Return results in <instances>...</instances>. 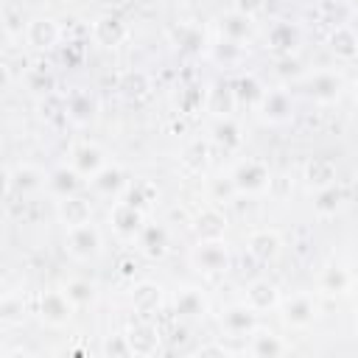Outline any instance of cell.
<instances>
[{"label": "cell", "instance_id": "40", "mask_svg": "<svg viewBox=\"0 0 358 358\" xmlns=\"http://www.w3.org/2000/svg\"><path fill=\"white\" fill-rule=\"evenodd\" d=\"M338 207H341V190H338V185H330V187H324V190H316L313 210H316L319 215H333Z\"/></svg>", "mask_w": 358, "mask_h": 358}, {"label": "cell", "instance_id": "27", "mask_svg": "<svg viewBox=\"0 0 358 358\" xmlns=\"http://www.w3.org/2000/svg\"><path fill=\"white\" fill-rule=\"evenodd\" d=\"M302 179L305 185L316 193V190H324L330 185H338V168L330 157H310L305 162V171H302Z\"/></svg>", "mask_w": 358, "mask_h": 358}, {"label": "cell", "instance_id": "47", "mask_svg": "<svg viewBox=\"0 0 358 358\" xmlns=\"http://www.w3.org/2000/svg\"><path fill=\"white\" fill-rule=\"evenodd\" d=\"M352 103H355V106H358V78H355V81H352Z\"/></svg>", "mask_w": 358, "mask_h": 358}, {"label": "cell", "instance_id": "20", "mask_svg": "<svg viewBox=\"0 0 358 358\" xmlns=\"http://www.w3.org/2000/svg\"><path fill=\"white\" fill-rule=\"evenodd\" d=\"M165 302V294H162V285L159 282H151V280H143L131 288V308L140 319H154L159 313Z\"/></svg>", "mask_w": 358, "mask_h": 358}, {"label": "cell", "instance_id": "33", "mask_svg": "<svg viewBox=\"0 0 358 358\" xmlns=\"http://www.w3.org/2000/svg\"><path fill=\"white\" fill-rule=\"evenodd\" d=\"M168 36H171L173 48H179L182 53H201V48H204V34H201V28H199V25H190V22L173 25V28L168 31Z\"/></svg>", "mask_w": 358, "mask_h": 358}, {"label": "cell", "instance_id": "1", "mask_svg": "<svg viewBox=\"0 0 358 358\" xmlns=\"http://www.w3.org/2000/svg\"><path fill=\"white\" fill-rule=\"evenodd\" d=\"M229 179H232L238 196H263L271 187V168L263 159L243 157L229 171Z\"/></svg>", "mask_w": 358, "mask_h": 358}, {"label": "cell", "instance_id": "12", "mask_svg": "<svg viewBox=\"0 0 358 358\" xmlns=\"http://www.w3.org/2000/svg\"><path fill=\"white\" fill-rule=\"evenodd\" d=\"M305 92L308 98H313L316 103H336L344 92V78L336 70H313L305 78Z\"/></svg>", "mask_w": 358, "mask_h": 358}, {"label": "cell", "instance_id": "39", "mask_svg": "<svg viewBox=\"0 0 358 358\" xmlns=\"http://www.w3.org/2000/svg\"><path fill=\"white\" fill-rule=\"evenodd\" d=\"M22 316H25L22 299H20L17 294H6V296L0 299V322H3L6 327H14V324L22 322Z\"/></svg>", "mask_w": 358, "mask_h": 358}, {"label": "cell", "instance_id": "49", "mask_svg": "<svg viewBox=\"0 0 358 358\" xmlns=\"http://www.w3.org/2000/svg\"><path fill=\"white\" fill-rule=\"evenodd\" d=\"M355 308H358V288H355Z\"/></svg>", "mask_w": 358, "mask_h": 358}, {"label": "cell", "instance_id": "29", "mask_svg": "<svg viewBox=\"0 0 358 358\" xmlns=\"http://www.w3.org/2000/svg\"><path fill=\"white\" fill-rule=\"evenodd\" d=\"M70 165L84 176L90 179L92 173H98L103 165H106V151L95 143H78L73 151H70Z\"/></svg>", "mask_w": 358, "mask_h": 358}, {"label": "cell", "instance_id": "38", "mask_svg": "<svg viewBox=\"0 0 358 358\" xmlns=\"http://www.w3.org/2000/svg\"><path fill=\"white\" fill-rule=\"evenodd\" d=\"M64 294H67V296L76 302V308L90 305V302H95V296H98L95 285H92L90 280H81V277H76V280L64 282Z\"/></svg>", "mask_w": 358, "mask_h": 358}, {"label": "cell", "instance_id": "43", "mask_svg": "<svg viewBox=\"0 0 358 358\" xmlns=\"http://www.w3.org/2000/svg\"><path fill=\"white\" fill-rule=\"evenodd\" d=\"M25 81H28V87H31L34 92H42V95H50L53 87H56L53 76H48L45 70H31V73L25 76Z\"/></svg>", "mask_w": 358, "mask_h": 358}, {"label": "cell", "instance_id": "36", "mask_svg": "<svg viewBox=\"0 0 358 358\" xmlns=\"http://www.w3.org/2000/svg\"><path fill=\"white\" fill-rule=\"evenodd\" d=\"M232 87H235V98H238V103H246V106H252V109L260 103V98H263V92H266V87L260 84V78L252 76V73L241 76Z\"/></svg>", "mask_w": 358, "mask_h": 358}, {"label": "cell", "instance_id": "9", "mask_svg": "<svg viewBox=\"0 0 358 358\" xmlns=\"http://www.w3.org/2000/svg\"><path fill=\"white\" fill-rule=\"evenodd\" d=\"M36 313L48 327H64L76 313V302L64 294V288H50L39 296V310Z\"/></svg>", "mask_w": 358, "mask_h": 358}, {"label": "cell", "instance_id": "30", "mask_svg": "<svg viewBox=\"0 0 358 358\" xmlns=\"http://www.w3.org/2000/svg\"><path fill=\"white\" fill-rule=\"evenodd\" d=\"M87 185V179L73 168V165H59L48 173V190L56 196V199H64V196H76L81 193V187Z\"/></svg>", "mask_w": 358, "mask_h": 358}, {"label": "cell", "instance_id": "45", "mask_svg": "<svg viewBox=\"0 0 358 358\" xmlns=\"http://www.w3.org/2000/svg\"><path fill=\"white\" fill-rule=\"evenodd\" d=\"M103 355H131L129 350V341H126V333L123 336H112L103 341Z\"/></svg>", "mask_w": 358, "mask_h": 358}, {"label": "cell", "instance_id": "19", "mask_svg": "<svg viewBox=\"0 0 358 358\" xmlns=\"http://www.w3.org/2000/svg\"><path fill=\"white\" fill-rule=\"evenodd\" d=\"M243 302H246L252 310H257V313H266V310H274V308H280V302H282V294H280L277 282H271V280L260 277V280H252V282L246 285V291H243Z\"/></svg>", "mask_w": 358, "mask_h": 358}, {"label": "cell", "instance_id": "14", "mask_svg": "<svg viewBox=\"0 0 358 358\" xmlns=\"http://www.w3.org/2000/svg\"><path fill=\"white\" fill-rule=\"evenodd\" d=\"M302 42V31L291 20H274L266 31V48L274 56H291Z\"/></svg>", "mask_w": 358, "mask_h": 358}, {"label": "cell", "instance_id": "24", "mask_svg": "<svg viewBox=\"0 0 358 358\" xmlns=\"http://www.w3.org/2000/svg\"><path fill=\"white\" fill-rule=\"evenodd\" d=\"M210 145H215V148L224 151V154H238V151H241V145H243V131H241V126H238V120H235L232 115L213 120Z\"/></svg>", "mask_w": 358, "mask_h": 358}, {"label": "cell", "instance_id": "10", "mask_svg": "<svg viewBox=\"0 0 358 358\" xmlns=\"http://www.w3.org/2000/svg\"><path fill=\"white\" fill-rule=\"evenodd\" d=\"M90 39L98 48L115 50V48H120L129 39V25H126V20L120 14H101L90 25Z\"/></svg>", "mask_w": 358, "mask_h": 358}, {"label": "cell", "instance_id": "6", "mask_svg": "<svg viewBox=\"0 0 358 358\" xmlns=\"http://www.w3.org/2000/svg\"><path fill=\"white\" fill-rule=\"evenodd\" d=\"M255 112H257V117H260L266 126H285V123H291V117H294V98H291V92L282 90V87L266 90L263 98H260V103L255 106Z\"/></svg>", "mask_w": 358, "mask_h": 358}, {"label": "cell", "instance_id": "31", "mask_svg": "<svg viewBox=\"0 0 358 358\" xmlns=\"http://www.w3.org/2000/svg\"><path fill=\"white\" fill-rule=\"evenodd\" d=\"M64 115H67V120H73V123H78V126L92 123L95 115H98V101H95V95H90L87 90L70 92V95L64 98Z\"/></svg>", "mask_w": 358, "mask_h": 358}, {"label": "cell", "instance_id": "13", "mask_svg": "<svg viewBox=\"0 0 358 358\" xmlns=\"http://www.w3.org/2000/svg\"><path fill=\"white\" fill-rule=\"evenodd\" d=\"M215 28H218V36L221 39H229V42H241V45H249L257 34V20L229 8L224 14L215 17Z\"/></svg>", "mask_w": 358, "mask_h": 358}, {"label": "cell", "instance_id": "37", "mask_svg": "<svg viewBox=\"0 0 358 358\" xmlns=\"http://www.w3.org/2000/svg\"><path fill=\"white\" fill-rule=\"evenodd\" d=\"M210 162V143L204 140H193L185 151H182V165L190 171V173H201Z\"/></svg>", "mask_w": 358, "mask_h": 358}, {"label": "cell", "instance_id": "23", "mask_svg": "<svg viewBox=\"0 0 358 358\" xmlns=\"http://www.w3.org/2000/svg\"><path fill=\"white\" fill-rule=\"evenodd\" d=\"M246 252L257 263H274L282 252V238L277 229H255L246 238Z\"/></svg>", "mask_w": 358, "mask_h": 358}, {"label": "cell", "instance_id": "16", "mask_svg": "<svg viewBox=\"0 0 358 358\" xmlns=\"http://www.w3.org/2000/svg\"><path fill=\"white\" fill-rule=\"evenodd\" d=\"M126 341H129L131 355H143L145 358V355H157L159 352L162 336H159V330H157V324L151 319H140L126 330Z\"/></svg>", "mask_w": 358, "mask_h": 358}, {"label": "cell", "instance_id": "51", "mask_svg": "<svg viewBox=\"0 0 358 358\" xmlns=\"http://www.w3.org/2000/svg\"><path fill=\"white\" fill-rule=\"evenodd\" d=\"M355 330H358V324H355Z\"/></svg>", "mask_w": 358, "mask_h": 358}, {"label": "cell", "instance_id": "11", "mask_svg": "<svg viewBox=\"0 0 358 358\" xmlns=\"http://www.w3.org/2000/svg\"><path fill=\"white\" fill-rule=\"evenodd\" d=\"M218 324H221V330H224L229 338H249V336L260 327L257 310H252L246 302H235V305L224 308L221 316H218Z\"/></svg>", "mask_w": 358, "mask_h": 358}, {"label": "cell", "instance_id": "44", "mask_svg": "<svg viewBox=\"0 0 358 358\" xmlns=\"http://www.w3.org/2000/svg\"><path fill=\"white\" fill-rule=\"evenodd\" d=\"M232 8L246 14V17H252V20H257L266 11V0H232Z\"/></svg>", "mask_w": 358, "mask_h": 358}, {"label": "cell", "instance_id": "18", "mask_svg": "<svg viewBox=\"0 0 358 358\" xmlns=\"http://www.w3.org/2000/svg\"><path fill=\"white\" fill-rule=\"evenodd\" d=\"M134 243H137L140 255H145L148 260H162L171 252V232H168V227H162L157 221H148Z\"/></svg>", "mask_w": 358, "mask_h": 358}, {"label": "cell", "instance_id": "17", "mask_svg": "<svg viewBox=\"0 0 358 358\" xmlns=\"http://www.w3.org/2000/svg\"><path fill=\"white\" fill-rule=\"evenodd\" d=\"M227 227H229V221H227L224 210L215 207V204L201 207L196 213V218H193V235H196V241H218V238L227 235Z\"/></svg>", "mask_w": 358, "mask_h": 358}, {"label": "cell", "instance_id": "2", "mask_svg": "<svg viewBox=\"0 0 358 358\" xmlns=\"http://www.w3.org/2000/svg\"><path fill=\"white\" fill-rule=\"evenodd\" d=\"M229 263H232V255H229V246L224 238L218 241H196V246L190 249V266L199 271V274H224L229 271Z\"/></svg>", "mask_w": 358, "mask_h": 358}, {"label": "cell", "instance_id": "41", "mask_svg": "<svg viewBox=\"0 0 358 358\" xmlns=\"http://www.w3.org/2000/svg\"><path fill=\"white\" fill-rule=\"evenodd\" d=\"M322 288L330 291V294L347 291V288H350V274H347V268H341V266L324 268V274H322Z\"/></svg>", "mask_w": 358, "mask_h": 358}, {"label": "cell", "instance_id": "46", "mask_svg": "<svg viewBox=\"0 0 358 358\" xmlns=\"http://www.w3.org/2000/svg\"><path fill=\"white\" fill-rule=\"evenodd\" d=\"M81 53H84V45L81 42H64V62H81Z\"/></svg>", "mask_w": 358, "mask_h": 358}, {"label": "cell", "instance_id": "5", "mask_svg": "<svg viewBox=\"0 0 358 358\" xmlns=\"http://www.w3.org/2000/svg\"><path fill=\"white\" fill-rule=\"evenodd\" d=\"M280 316H282V322H285L288 327H294V330L310 327V324L316 322V316H319L316 296L308 294V291H296V294H291V296H282V302H280Z\"/></svg>", "mask_w": 358, "mask_h": 358}, {"label": "cell", "instance_id": "42", "mask_svg": "<svg viewBox=\"0 0 358 358\" xmlns=\"http://www.w3.org/2000/svg\"><path fill=\"white\" fill-rule=\"evenodd\" d=\"M204 95H207L204 87H185V90L179 92V98H176V106H179L182 112H196V109L204 106Z\"/></svg>", "mask_w": 358, "mask_h": 358}, {"label": "cell", "instance_id": "8", "mask_svg": "<svg viewBox=\"0 0 358 358\" xmlns=\"http://www.w3.org/2000/svg\"><path fill=\"white\" fill-rule=\"evenodd\" d=\"M6 187H8V193L25 199V196H34V193H39L42 187H48V173H45L39 165H34V162H20V165L8 168V173H6Z\"/></svg>", "mask_w": 358, "mask_h": 358}, {"label": "cell", "instance_id": "7", "mask_svg": "<svg viewBox=\"0 0 358 358\" xmlns=\"http://www.w3.org/2000/svg\"><path fill=\"white\" fill-rule=\"evenodd\" d=\"M101 246H103V238L92 221L73 227V229H64V249L76 260H92L101 252Z\"/></svg>", "mask_w": 358, "mask_h": 358}, {"label": "cell", "instance_id": "25", "mask_svg": "<svg viewBox=\"0 0 358 358\" xmlns=\"http://www.w3.org/2000/svg\"><path fill=\"white\" fill-rule=\"evenodd\" d=\"M324 45H327V50H330L336 59H341V62L358 59V31H355L352 25H347V22H336V25L330 28Z\"/></svg>", "mask_w": 358, "mask_h": 358}, {"label": "cell", "instance_id": "21", "mask_svg": "<svg viewBox=\"0 0 358 358\" xmlns=\"http://www.w3.org/2000/svg\"><path fill=\"white\" fill-rule=\"evenodd\" d=\"M210 310V302L204 296L201 288L196 285H185L173 294V313L179 319H187V322H196V319H204Z\"/></svg>", "mask_w": 358, "mask_h": 358}, {"label": "cell", "instance_id": "32", "mask_svg": "<svg viewBox=\"0 0 358 358\" xmlns=\"http://www.w3.org/2000/svg\"><path fill=\"white\" fill-rule=\"evenodd\" d=\"M246 45H241V42H229V39H221L218 36V42H213L210 48H207V56H210V62H215L218 67H241L243 62H246Z\"/></svg>", "mask_w": 358, "mask_h": 358}, {"label": "cell", "instance_id": "35", "mask_svg": "<svg viewBox=\"0 0 358 358\" xmlns=\"http://www.w3.org/2000/svg\"><path fill=\"white\" fill-rule=\"evenodd\" d=\"M157 196H159V190H157V185L148 182V179L129 182V187H126V193H123L126 201H131L134 207H140V210H145V213L151 210V204L157 201Z\"/></svg>", "mask_w": 358, "mask_h": 358}, {"label": "cell", "instance_id": "50", "mask_svg": "<svg viewBox=\"0 0 358 358\" xmlns=\"http://www.w3.org/2000/svg\"><path fill=\"white\" fill-rule=\"evenodd\" d=\"M176 3H185V0H176Z\"/></svg>", "mask_w": 358, "mask_h": 358}, {"label": "cell", "instance_id": "15", "mask_svg": "<svg viewBox=\"0 0 358 358\" xmlns=\"http://www.w3.org/2000/svg\"><path fill=\"white\" fill-rule=\"evenodd\" d=\"M87 187L95 193V196H103V199H117L126 193L129 187V179H126V171L115 162H106L98 173H92L87 179Z\"/></svg>", "mask_w": 358, "mask_h": 358}, {"label": "cell", "instance_id": "28", "mask_svg": "<svg viewBox=\"0 0 358 358\" xmlns=\"http://www.w3.org/2000/svg\"><path fill=\"white\" fill-rule=\"evenodd\" d=\"M238 106V98H235V87L227 84V81H215L207 87V95H204V109L213 115V117H229Z\"/></svg>", "mask_w": 358, "mask_h": 358}, {"label": "cell", "instance_id": "3", "mask_svg": "<svg viewBox=\"0 0 358 358\" xmlns=\"http://www.w3.org/2000/svg\"><path fill=\"white\" fill-rule=\"evenodd\" d=\"M62 39H64V28H62V22L53 20V17H48V14L31 17V20L25 22L22 42H25V48H31V50H39V53L53 50V48L62 45Z\"/></svg>", "mask_w": 358, "mask_h": 358}, {"label": "cell", "instance_id": "4", "mask_svg": "<svg viewBox=\"0 0 358 358\" xmlns=\"http://www.w3.org/2000/svg\"><path fill=\"white\" fill-rule=\"evenodd\" d=\"M145 215H148L145 210L134 207V204L126 201V199H117V201H112L106 218H109V229H112L120 241H137V235H140L143 227L148 224Z\"/></svg>", "mask_w": 358, "mask_h": 358}, {"label": "cell", "instance_id": "48", "mask_svg": "<svg viewBox=\"0 0 358 358\" xmlns=\"http://www.w3.org/2000/svg\"><path fill=\"white\" fill-rule=\"evenodd\" d=\"M355 193H358V171H355Z\"/></svg>", "mask_w": 358, "mask_h": 358}, {"label": "cell", "instance_id": "34", "mask_svg": "<svg viewBox=\"0 0 358 358\" xmlns=\"http://www.w3.org/2000/svg\"><path fill=\"white\" fill-rule=\"evenodd\" d=\"M117 90H120L123 98L137 101V98H143V95L151 90V78H148V73H143V70H126V73H120V78H117Z\"/></svg>", "mask_w": 358, "mask_h": 358}, {"label": "cell", "instance_id": "26", "mask_svg": "<svg viewBox=\"0 0 358 358\" xmlns=\"http://www.w3.org/2000/svg\"><path fill=\"white\" fill-rule=\"evenodd\" d=\"M246 352H249V355H257V358H274V355L291 352V344H288L282 336H277L274 330L257 327V330L246 338Z\"/></svg>", "mask_w": 358, "mask_h": 358}, {"label": "cell", "instance_id": "22", "mask_svg": "<svg viewBox=\"0 0 358 358\" xmlns=\"http://www.w3.org/2000/svg\"><path fill=\"white\" fill-rule=\"evenodd\" d=\"M56 218H59V224H62L64 229L90 224V221H92V204H90L81 193L56 199Z\"/></svg>", "mask_w": 358, "mask_h": 358}]
</instances>
